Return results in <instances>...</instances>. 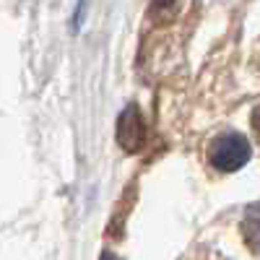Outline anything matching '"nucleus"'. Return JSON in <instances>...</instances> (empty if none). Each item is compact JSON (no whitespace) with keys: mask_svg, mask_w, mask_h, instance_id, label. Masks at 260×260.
<instances>
[{"mask_svg":"<svg viewBox=\"0 0 260 260\" xmlns=\"http://www.w3.org/2000/svg\"><path fill=\"white\" fill-rule=\"evenodd\" d=\"M252 156L250 141L240 133H221L208 146V161L219 172H237L242 169Z\"/></svg>","mask_w":260,"mask_h":260,"instance_id":"nucleus-1","label":"nucleus"},{"mask_svg":"<svg viewBox=\"0 0 260 260\" xmlns=\"http://www.w3.org/2000/svg\"><path fill=\"white\" fill-rule=\"evenodd\" d=\"M117 143L127 154H136L146 143V122L136 104H127L117 117Z\"/></svg>","mask_w":260,"mask_h":260,"instance_id":"nucleus-2","label":"nucleus"},{"mask_svg":"<svg viewBox=\"0 0 260 260\" xmlns=\"http://www.w3.org/2000/svg\"><path fill=\"white\" fill-rule=\"evenodd\" d=\"M242 234L252 252L260 255V203H252L242 216Z\"/></svg>","mask_w":260,"mask_h":260,"instance_id":"nucleus-3","label":"nucleus"},{"mask_svg":"<svg viewBox=\"0 0 260 260\" xmlns=\"http://www.w3.org/2000/svg\"><path fill=\"white\" fill-rule=\"evenodd\" d=\"M177 11H180V0H151V8H148L151 18L159 21V24L172 21L177 16Z\"/></svg>","mask_w":260,"mask_h":260,"instance_id":"nucleus-4","label":"nucleus"},{"mask_svg":"<svg viewBox=\"0 0 260 260\" xmlns=\"http://www.w3.org/2000/svg\"><path fill=\"white\" fill-rule=\"evenodd\" d=\"M252 127L260 133V107H255V112H252Z\"/></svg>","mask_w":260,"mask_h":260,"instance_id":"nucleus-5","label":"nucleus"},{"mask_svg":"<svg viewBox=\"0 0 260 260\" xmlns=\"http://www.w3.org/2000/svg\"><path fill=\"white\" fill-rule=\"evenodd\" d=\"M99 260H120V257H115L112 252H102V257Z\"/></svg>","mask_w":260,"mask_h":260,"instance_id":"nucleus-6","label":"nucleus"}]
</instances>
